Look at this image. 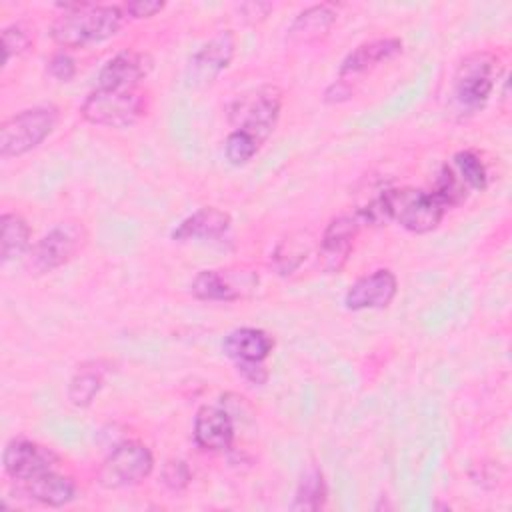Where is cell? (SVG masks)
<instances>
[{"label":"cell","instance_id":"1","mask_svg":"<svg viewBox=\"0 0 512 512\" xmlns=\"http://www.w3.org/2000/svg\"><path fill=\"white\" fill-rule=\"evenodd\" d=\"M64 14H60L52 28V40L62 48H82L108 40L118 34L124 22V14L118 6L74 2L62 4Z\"/></svg>","mask_w":512,"mask_h":512},{"label":"cell","instance_id":"2","mask_svg":"<svg viewBox=\"0 0 512 512\" xmlns=\"http://www.w3.org/2000/svg\"><path fill=\"white\" fill-rule=\"evenodd\" d=\"M80 114L94 126L126 128L146 114V96L138 88L96 86L82 102Z\"/></svg>","mask_w":512,"mask_h":512},{"label":"cell","instance_id":"3","mask_svg":"<svg viewBox=\"0 0 512 512\" xmlns=\"http://www.w3.org/2000/svg\"><path fill=\"white\" fill-rule=\"evenodd\" d=\"M282 108V92L274 84H262L234 98L228 120L234 130L248 132L260 144L272 134Z\"/></svg>","mask_w":512,"mask_h":512},{"label":"cell","instance_id":"4","mask_svg":"<svg viewBox=\"0 0 512 512\" xmlns=\"http://www.w3.org/2000/svg\"><path fill=\"white\" fill-rule=\"evenodd\" d=\"M378 198L388 220H396L402 228L416 234L434 230L446 212L432 192L420 188H392Z\"/></svg>","mask_w":512,"mask_h":512},{"label":"cell","instance_id":"5","mask_svg":"<svg viewBox=\"0 0 512 512\" xmlns=\"http://www.w3.org/2000/svg\"><path fill=\"white\" fill-rule=\"evenodd\" d=\"M58 110L54 106L26 108L0 126V156H22L40 146L56 128Z\"/></svg>","mask_w":512,"mask_h":512},{"label":"cell","instance_id":"6","mask_svg":"<svg viewBox=\"0 0 512 512\" xmlns=\"http://www.w3.org/2000/svg\"><path fill=\"white\" fill-rule=\"evenodd\" d=\"M154 470V456L148 446L136 440L120 442L100 464L96 480L106 490L136 486Z\"/></svg>","mask_w":512,"mask_h":512},{"label":"cell","instance_id":"7","mask_svg":"<svg viewBox=\"0 0 512 512\" xmlns=\"http://www.w3.org/2000/svg\"><path fill=\"white\" fill-rule=\"evenodd\" d=\"M500 76V62L490 52L466 56L454 74V98L466 110L482 108Z\"/></svg>","mask_w":512,"mask_h":512},{"label":"cell","instance_id":"8","mask_svg":"<svg viewBox=\"0 0 512 512\" xmlns=\"http://www.w3.org/2000/svg\"><path fill=\"white\" fill-rule=\"evenodd\" d=\"M86 242L88 232L80 222H62L30 248L26 266L32 274L52 272L68 264Z\"/></svg>","mask_w":512,"mask_h":512},{"label":"cell","instance_id":"9","mask_svg":"<svg viewBox=\"0 0 512 512\" xmlns=\"http://www.w3.org/2000/svg\"><path fill=\"white\" fill-rule=\"evenodd\" d=\"M2 464L4 472L10 478L22 482L48 470H54V466L58 464V456L50 448L34 440L12 438L4 448Z\"/></svg>","mask_w":512,"mask_h":512},{"label":"cell","instance_id":"10","mask_svg":"<svg viewBox=\"0 0 512 512\" xmlns=\"http://www.w3.org/2000/svg\"><path fill=\"white\" fill-rule=\"evenodd\" d=\"M236 36L232 30H222L214 38H210L190 60L188 64V80L192 86L212 84L222 70L234 58Z\"/></svg>","mask_w":512,"mask_h":512},{"label":"cell","instance_id":"11","mask_svg":"<svg viewBox=\"0 0 512 512\" xmlns=\"http://www.w3.org/2000/svg\"><path fill=\"white\" fill-rule=\"evenodd\" d=\"M362 218L356 214H342L330 220L326 226L322 238H320V248L318 256L322 260V268L326 272H340L350 256L354 238L360 232Z\"/></svg>","mask_w":512,"mask_h":512},{"label":"cell","instance_id":"12","mask_svg":"<svg viewBox=\"0 0 512 512\" xmlns=\"http://www.w3.org/2000/svg\"><path fill=\"white\" fill-rule=\"evenodd\" d=\"M398 292V280L392 270H374L350 284L344 296L348 310H376L386 308Z\"/></svg>","mask_w":512,"mask_h":512},{"label":"cell","instance_id":"13","mask_svg":"<svg viewBox=\"0 0 512 512\" xmlns=\"http://www.w3.org/2000/svg\"><path fill=\"white\" fill-rule=\"evenodd\" d=\"M152 70V58L138 50H122L98 72L100 88H138Z\"/></svg>","mask_w":512,"mask_h":512},{"label":"cell","instance_id":"14","mask_svg":"<svg viewBox=\"0 0 512 512\" xmlns=\"http://www.w3.org/2000/svg\"><path fill=\"white\" fill-rule=\"evenodd\" d=\"M194 442L202 450L222 452L232 446L234 422L224 408L200 406L194 416Z\"/></svg>","mask_w":512,"mask_h":512},{"label":"cell","instance_id":"15","mask_svg":"<svg viewBox=\"0 0 512 512\" xmlns=\"http://www.w3.org/2000/svg\"><path fill=\"white\" fill-rule=\"evenodd\" d=\"M232 224V218L228 212L204 206L190 216H186L174 230L172 240L176 242H188V240H208V238H220L228 232Z\"/></svg>","mask_w":512,"mask_h":512},{"label":"cell","instance_id":"16","mask_svg":"<svg viewBox=\"0 0 512 512\" xmlns=\"http://www.w3.org/2000/svg\"><path fill=\"white\" fill-rule=\"evenodd\" d=\"M402 52L400 38H378L372 42H364L356 46L340 64V78L356 76L372 70L374 66L398 56Z\"/></svg>","mask_w":512,"mask_h":512},{"label":"cell","instance_id":"17","mask_svg":"<svg viewBox=\"0 0 512 512\" xmlns=\"http://www.w3.org/2000/svg\"><path fill=\"white\" fill-rule=\"evenodd\" d=\"M272 348V336L260 328L250 326L232 330L222 342L224 354L234 362H264Z\"/></svg>","mask_w":512,"mask_h":512},{"label":"cell","instance_id":"18","mask_svg":"<svg viewBox=\"0 0 512 512\" xmlns=\"http://www.w3.org/2000/svg\"><path fill=\"white\" fill-rule=\"evenodd\" d=\"M20 490L30 496L36 502H42L46 506H64L74 500L76 496V484L70 476L58 474L54 470H48L44 474H38L34 478L22 480Z\"/></svg>","mask_w":512,"mask_h":512},{"label":"cell","instance_id":"19","mask_svg":"<svg viewBox=\"0 0 512 512\" xmlns=\"http://www.w3.org/2000/svg\"><path fill=\"white\" fill-rule=\"evenodd\" d=\"M338 12L332 4H314L302 10L288 28V36L296 42H312L328 34L334 26Z\"/></svg>","mask_w":512,"mask_h":512},{"label":"cell","instance_id":"20","mask_svg":"<svg viewBox=\"0 0 512 512\" xmlns=\"http://www.w3.org/2000/svg\"><path fill=\"white\" fill-rule=\"evenodd\" d=\"M190 292L194 298L208 302H234L242 296V288L224 270L198 272L190 284Z\"/></svg>","mask_w":512,"mask_h":512},{"label":"cell","instance_id":"21","mask_svg":"<svg viewBox=\"0 0 512 512\" xmlns=\"http://www.w3.org/2000/svg\"><path fill=\"white\" fill-rule=\"evenodd\" d=\"M0 258L2 262H10L22 256L30 246V226L20 214L6 212L0 216Z\"/></svg>","mask_w":512,"mask_h":512},{"label":"cell","instance_id":"22","mask_svg":"<svg viewBox=\"0 0 512 512\" xmlns=\"http://www.w3.org/2000/svg\"><path fill=\"white\" fill-rule=\"evenodd\" d=\"M102 384H104V370L100 368V362L82 364L68 384V400L78 408H86L98 396V392L102 390Z\"/></svg>","mask_w":512,"mask_h":512},{"label":"cell","instance_id":"23","mask_svg":"<svg viewBox=\"0 0 512 512\" xmlns=\"http://www.w3.org/2000/svg\"><path fill=\"white\" fill-rule=\"evenodd\" d=\"M326 502V482L324 476L318 468L310 466L298 486H296V494H294V502L290 504L292 510H320Z\"/></svg>","mask_w":512,"mask_h":512},{"label":"cell","instance_id":"24","mask_svg":"<svg viewBox=\"0 0 512 512\" xmlns=\"http://www.w3.org/2000/svg\"><path fill=\"white\" fill-rule=\"evenodd\" d=\"M308 252H310V240L304 234H294L284 238L276 246V250L272 252V264L278 274L288 276L300 268Z\"/></svg>","mask_w":512,"mask_h":512},{"label":"cell","instance_id":"25","mask_svg":"<svg viewBox=\"0 0 512 512\" xmlns=\"http://www.w3.org/2000/svg\"><path fill=\"white\" fill-rule=\"evenodd\" d=\"M432 194L444 208H450L462 204L468 198V186L448 164H444L436 176Z\"/></svg>","mask_w":512,"mask_h":512},{"label":"cell","instance_id":"26","mask_svg":"<svg viewBox=\"0 0 512 512\" xmlns=\"http://www.w3.org/2000/svg\"><path fill=\"white\" fill-rule=\"evenodd\" d=\"M454 164L458 168V176L464 180L468 188L486 190L488 186V172L480 156L472 150H462L454 156Z\"/></svg>","mask_w":512,"mask_h":512},{"label":"cell","instance_id":"27","mask_svg":"<svg viewBox=\"0 0 512 512\" xmlns=\"http://www.w3.org/2000/svg\"><path fill=\"white\" fill-rule=\"evenodd\" d=\"M260 142L242 130H232L224 142V156L234 166L248 164L258 152Z\"/></svg>","mask_w":512,"mask_h":512},{"label":"cell","instance_id":"28","mask_svg":"<svg viewBox=\"0 0 512 512\" xmlns=\"http://www.w3.org/2000/svg\"><path fill=\"white\" fill-rule=\"evenodd\" d=\"M30 46H32V38H30L28 30H24V28H22V26H18V24H12V26L4 28V30H2L4 66H6L12 58H16V56L24 54Z\"/></svg>","mask_w":512,"mask_h":512},{"label":"cell","instance_id":"29","mask_svg":"<svg viewBox=\"0 0 512 512\" xmlns=\"http://www.w3.org/2000/svg\"><path fill=\"white\" fill-rule=\"evenodd\" d=\"M160 480L162 484L172 490V492H182L188 488L190 480H192V472L188 468V464L184 460H168L164 466H162V472H160Z\"/></svg>","mask_w":512,"mask_h":512},{"label":"cell","instance_id":"30","mask_svg":"<svg viewBox=\"0 0 512 512\" xmlns=\"http://www.w3.org/2000/svg\"><path fill=\"white\" fill-rule=\"evenodd\" d=\"M48 72L52 78H56L58 82H70L76 76V62L72 56H68L66 52H56L50 60H48Z\"/></svg>","mask_w":512,"mask_h":512},{"label":"cell","instance_id":"31","mask_svg":"<svg viewBox=\"0 0 512 512\" xmlns=\"http://www.w3.org/2000/svg\"><path fill=\"white\" fill-rule=\"evenodd\" d=\"M236 370L246 382L254 386H262L268 380V370L262 362H236Z\"/></svg>","mask_w":512,"mask_h":512},{"label":"cell","instance_id":"32","mask_svg":"<svg viewBox=\"0 0 512 512\" xmlns=\"http://www.w3.org/2000/svg\"><path fill=\"white\" fill-rule=\"evenodd\" d=\"M124 10L132 18H150V16L158 14L160 10H164V2H160V0H134V2H128L124 6Z\"/></svg>","mask_w":512,"mask_h":512},{"label":"cell","instance_id":"33","mask_svg":"<svg viewBox=\"0 0 512 512\" xmlns=\"http://www.w3.org/2000/svg\"><path fill=\"white\" fill-rule=\"evenodd\" d=\"M352 96V88L346 84V80L338 78L336 82H332L326 92H324V100L326 102H344Z\"/></svg>","mask_w":512,"mask_h":512}]
</instances>
